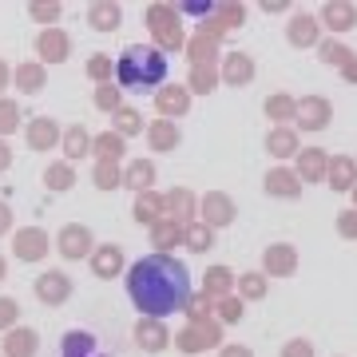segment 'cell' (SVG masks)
<instances>
[{
  "label": "cell",
  "mask_w": 357,
  "mask_h": 357,
  "mask_svg": "<svg viewBox=\"0 0 357 357\" xmlns=\"http://www.w3.org/2000/svg\"><path fill=\"white\" fill-rule=\"evenodd\" d=\"M128 294L143 318H167L191 306V274L171 255H147L128 270Z\"/></svg>",
  "instance_id": "cell-1"
},
{
  "label": "cell",
  "mask_w": 357,
  "mask_h": 357,
  "mask_svg": "<svg viewBox=\"0 0 357 357\" xmlns=\"http://www.w3.org/2000/svg\"><path fill=\"white\" fill-rule=\"evenodd\" d=\"M167 76V56L159 48H143V44H131L119 60H115V79L131 91H147L159 88Z\"/></svg>",
  "instance_id": "cell-2"
},
{
  "label": "cell",
  "mask_w": 357,
  "mask_h": 357,
  "mask_svg": "<svg viewBox=\"0 0 357 357\" xmlns=\"http://www.w3.org/2000/svg\"><path fill=\"white\" fill-rule=\"evenodd\" d=\"M147 28H151V36L159 40L163 52L183 48V24H178V13L171 4H151L147 8Z\"/></svg>",
  "instance_id": "cell-3"
},
{
  "label": "cell",
  "mask_w": 357,
  "mask_h": 357,
  "mask_svg": "<svg viewBox=\"0 0 357 357\" xmlns=\"http://www.w3.org/2000/svg\"><path fill=\"white\" fill-rule=\"evenodd\" d=\"M56 250H60L64 258H72V262L91 258V250H96V243H91V230L84 227V222H68V227L56 234Z\"/></svg>",
  "instance_id": "cell-4"
},
{
  "label": "cell",
  "mask_w": 357,
  "mask_h": 357,
  "mask_svg": "<svg viewBox=\"0 0 357 357\" xmlns=\"http://www.w3.org/2000/svg\"><path fill=\"white\" fill-rule=\"evenodd\" d=\"M36 298L44 306H64L68 298H72V278H68L64 270H44L36 278Z\"/></svg>",
  "instance_id": "cell-5"
},
{
  "label": "cell",
  "mask_w": 357,
  "mask_h": 357,
  "mask_svg": "<svg viewBox=\"0 0 357 357\" xmlns=\"http://www.w3.org/2000/svg\"><path fill=\"white\" fill-rule=\"evenodd\" d=\"M218 321L215 318H203V321H191L187 330L175 337V345L183 349V354H199V349H206V345H215L218 342Z\"/></svg>",
  "instance_id": "cell-6"
},
{
  "label": "cell",
  "mask_w": 357,
  "mask_h": 357,
  "mask_svg": "<svg viewBox=\"0 0 357 357\" xmlns=\"http://www.w3.org/2000/svg\"><path fill=\"white\" fill-rule=\"evenodd\" d=\"M13 255L20 258V262H40V258H48V230H40V227L16 230Z\"/></svg>",
  "instance_id": "cell-7"
},
{
  "label": "cell",
  "mask_w": 357,
  "mask_h": 357,
  "mask_svg": "<svg viewBox=\"0 0 357 357\" xmlns=\"http://www.w3.org/2000/svg\"><path fill=\"white\" fill-rule=\"evenodd\" d=\"M36 52H40V60L44 64H64L68 56H72V40H68L64 28H44L36 36Z\"/></svg>",
  "instance_id": "cell-8"
},
{
  "label": "cell",
  "mask_w": 357,
  "mask_h": 357,
  "mask_svg": "<svg viewBox=\"0 0 357 357\" xmlns=\"http://www.w3.org/2000/svg\"><path fill=\"white\" fill-rule=\"evenodd\" d=\"M330 115H333V107H330V100H321V96H306V100H298V128L302 131H321L326 123H330Z\"/></svg>",
  "instance_id": "cell-9"
},
{
  "label": "cell",
  "mask_w": 357,
  "mask_h": 357,
  "mask_svg": "<svg viewBox=\"0 0 357 357\" xmlns=\"http://www.w3.org/2000/svg\"><path fill=\"white\" fill-rule=\"evenodd\" d=\"M199 222H206V227L215 230V227H227L230 218H234V203H230V195H222V191H211V195H203V203H199Z\"/></svg>",
  "instance_id": "cell-10"
},
{
  "label": "cell",
  "mask_w": 357,
  "mask_h": 357,
  "mask_svg": "<svg viewBox=\"0 0 357 357\" xmlns=\"http://www.w3.org/2000/svg\"><path fill=\"white\" fill-rule=\"evenodd\" d=\"M262 266H266L270 278H286V274H294V270H298V250H294L290 243H274V246H266Z\"/></svg>",
  "instance_id": "cell-11"
},
{
  "label": "cell",
  "mask_w": 357,
  "mask_h": 357,
  "mask_svg": "<svg viewBox=\"0 0 357 357\" xmlns=\"http://www.w3.org/2000/svg\"><path fill=\"white\" fill-rule=\"evenodd\" d=\"M155 107L163 119H175V115H187L191 107V88H178V84H167V88L155 91Z\"/></svg>",
  "instance_id": "cell-12"
},
{
  "label": "cell",
  "mask_w": 357,
  "mask_h": 357,
  "mask_svg": "<svg viewBox=\"0 0 357 357\" xmlns=\"http://www.w3.org/2000/svg\"><path fill=\"white\" fill-rule=\"evenodd\" d=\"M326 175H330V155L321 151V147H302V155H298V178L302 183H321Z\"/></svg>",
  "instance_id": "cell-13"
},
{
  "label": "cell",
  "mask_w": 357,
  "mask_h": 357,
  "mask_svg": "<svg viewBox=\"0 0 357 357\" xmlns=\"http://www.w3.org/2000/svg\"><path fill=\"white\" fill-rule=\"evenodd\" d=\"M60 139H64V131L56 128V119H48V115H40V119L28 123V147L32 151H52Z\"/></svg>",
  "instance_id": "cell-14"
},
{
  "label": "cell",
  "mask_w": 357,
  "mask_h": 357,
  "mask_svg": "<svg viewBox=\"0 0 357 357\" xmlns=\"http://www.w3.org/2000/svg\"><path fill=\"white\" fill-rule=\"evenodd\" d=\"M135 342H139V349H147V354H159V349H167L171 333H167V326L159 318H139V326H135Z\"/></svg>",
  "instance_id": "cell-15"
},
{
  "label": "cell",
  "mask_w": 357,
  "mask_h": 357,
  "mask_svg": "<svg viewBox=\"0 0 357 357\" xmlns=\"http://www.w3.org/2000/svg\"><path fill=\"white\" fill-rule=\"evenodd\" d=\"M266 195L298 199V195H302V178H298V171H290V167H274V171L266 175Z\"/></svg>",
  "instance_id": "cell-16"
},
{
  "label": "cell",
  "mask_w": 357,
  "mask_h": 357,
  "mask_svg": "<svg viewBox=\"0 0 357 357\" xmlns=\"http://www.w3.org/2000/svg\"><path fill=\"white\" fill-rule=\"evenodd\" d=\"M222 79H227L230 88H246L255 79V60L243 56V52H230L227 60H222Z\"/></svg>",
  "instance_id": "cell-17"
},
{
  "label": "cell",
  "mask_w": 357,
  "mask_h": 357,
  "mask_svg": "<svg viewBox=\"0 0 357 357\" xmlns=\"http://www.w3.org/2000/svg\"><path fill=\"white\" fill-rule=\"evenodd\" d=\"M321 24L330 28V32H349V28L357 24V8L345 4V0H330V4L321 8Z\"/></svg>",
  "instance_id": "cell-18"
},
{
  "label": "cell",
  "mask_w": 357,
  "mask_h": 357,
  "mask_svg": "<svg viewBox=\"0 0 357 357\" xmlns=\"http://www.w3.org/2000/svg\"><path fill=\"white\" fill-rule=\"evenodd\" d=\"M91 270H96V278H115L119 270H123V250L119 246H96L91 250Z\"/></svg>",
  "instance_id": "cell-19"
},
{
  "label": "cell",
  "mask_w": 357,
  "mask_h": 357,
  "mask_svg": "<svg viewBox=\"0 0 357 357\" xmlns=\"http://www.w3.org/2000/svg\"><path fill=\"white\" fill-rule=\"evenodd\" d=\"M36 349H40V337L24 326L4 333V357H36Z\"/></svg>",
  "instance_id": "cell-20"
},
{
  "label": "cell",
  "mask_w": 357,
  "mask_h": 357,
  "mask_svg": "<svg viewBox=\"0 0 357 357\" xmlns=\"http://www.w3.org/2000/svg\"><path fill=\"white\" fill-rule=\"evenodd\" d=\"M155 183V163H147V159H131L128 167H123V187H131L135 195L151 191Z\"/></svg>",
  "instance_id": "cell-21"
},
{
  "label": "cell",
  "mask_w": 357,
  "mask_h": 357,
  "mask_svg": "<svg viewBox=\"0 0 357 357\" xmlns=\"http://www.w3.org/2000/svg\"><path fill=\"white\" fill-rule=\"evenodd\" d=\"M135 218H139V222H147V227H159V222L167 218L163 195H155V191H143V195H135Z\"/></svg>",
  "instance_id": "cell-22"
},
{
  "label": "cell",
  "mask_w": 357,
  "mask_h": 357,
  "mask_svg": "<svg viewBox=\"0 0 357 357\" xmlns=\"http://www.w3.org/2000/svg\"><path fill=\"white\" fill-rule=\"evenodd\" d=\"M330 187L333 191H354L357 187V159H345V155H337V159H330Z\"/></svg>",
  "instance_id": "cell-23"
},
{
  "label": "cell",
  "mask_w": 357,
  "mask_h": 357,
  "mask_svg": "<svg viewBox=\"0 0 357 357\" xmlns=\"http://www.w3.org/2000/svg\"><path fill=\"white\" fill-rule=\"evenodd\" d=\"M318 20H314V16H294L290 24H286V36H290V44L294 48H310V44H318Z\"/></svg>",
  "instance_id": "cell-24"
},
{
  "label": "cell",
  "mask_w": 357,
  "mask_h": 357,
  "mask_svg": "<svg viewBox=\"0 0 357 357\" xmlns=\"http://www.w3.org/2000/svg\"><path fill=\"white\" fill-rule=\"evenodd\" d=\"M266 151L274 155V159L302 155V147H298V131H294V128H274V131L266 135Z\"/></svg>",
  "instance_id": "cell-25"
},
{
  "label": "cell",
  "mask_w": 357,
  "mask_h": 357,
  "mask_svg": "<svg viewBox=\"0 0 357 357\" xmlns=\"http://www.w3.org/2000/svg\"><path fill=\"white\" fill-rule=\"evenodd\" d=\"M119 20H123V13H119V4H112V0H100V4L88 8V24L96 28V32H115Z\"/></svg>",
  "instance_id": "cell-26"
},
{
  "label": "cell",
  "mask_w": 357,
  "mask_h": 357,
  "mask_svg": "<svg viewBox=\"0 0 357 357\" xmlns=\"http://www.w3.org/2000/svg\"><path fill=\"white\" fill-rule=\"evenodd\" d=\"M123 135H115V131H103V135H96V143H91V151H96V163H119L123 159Z\"/></svg>",
  "instance_id": "cell-27"
},
{
  "label": "cell",
  "mask_w": 357,
  "mask_h": 357,
  "mask_svg": "<svg viewBox=\"0 0 357 357\" xmlns=\"http://www.w3.org/2000/svg\"><path fill=\"white\" fill-rule=\"evenodd\" d=\"M64 357H107V354L100 349V342L91 333L72 330V333H64Z\"/></svg>",
  "instance_id": "cell-28"
},
{
  "label": "cell",
  "mask_w": 357,
  "mask_h": 357,
  "mask_svg": "<svg viewBox=\"0 0 357 357\" xmlns=\"http://www.w3.org/2000/svg\"><path fill=\"white\" fill-rule=\"evenodd\" d=\"M147 139H151V151H175L178 147L175 119H155L151 128H147Z\"/></svg>",
  "instance_id": "cell-29"
},
{
  "label": "cell",
  "mask_w": 357,
  "mask_h": 357,
  "mask_svg": "<svg viewBox=\"0 0 357 357\" xmlns=\"http://www.w3.org/2000/svg\"><path fill=\"white\" fill-rule=\"evenodd\" d=\"M230 290H234V274H230L227 266H211L203 274V294L206 298H230Z\"/></svg>",
  "instance_id": "cell-30"
},
{
  "label": "cell",
  "mask_w": 357,
  "mask_h": 357,
  "mask_svg": "<svg viewBox=\"0 0 357 357\" xmlns=\"http://www.w3.org/2000/svg\"><path fill=\"white\" fill-rule=\"evenodd\" d=\"M183 234H187V227H183V222L163 218L159 227H151V246H159V255H167L175 243H183Z\"/></svg>",
  "instance_id": "cell-31"
},
{
  "label": "cell",
  "mask_w": 357,
  "mask_h": 357,
  "mask_svg": "<svg viewBox=\"0 0 357 357\" xmlns=\"http://www.w3.org/2000/svg\"><path fill=\"white\" fill-rule=\"evenodd\" d=\"M60 143H64V155H68V163H76V159H84V155H91V143H96V139H91L88 131H84V128L76 123V128H68V131H64V139H60Z\"/></svg>",
  "instance_id": "cell-32"
},
{
  "label": "cell",
  "mask_w": 357,
  "mask_h": 357,
  "mask_svg": "<svg viewBox=\"0 0 357 357\" xmlns=\"http://www.w3.org/2000/svg\"><path fill=\"white\" fill-rule=\"evenodd\" d=\"M163 206H167V218H175V222H183V218H191V215H195V195L178 187V191L163 195Z\"/></svg>",
  "instance_id": "cell-33"
},
{
  "label": "cell",
  "mask_w": 357,
  "mask_h": 357,
  "mask_svg": "<svg viewBox=\"0 0 357 357\" xmlns=\"http://www.w3.org/2000/svg\"><path fill=\"white\" fill-rule=\"evenodd\" d=\"M13 79H16V88H20V91L36 96V91L44 88V64H16Z\"/></svg>",
  "instance_id": "cell-34"
},
{
  "label": "cell",
  "mask_w": 357,
  "mask_h": 357,
  "mask_svg": "<svg viewBox=\"0 0 357 357\" xmlns=\"http://www.w3.org/2000/svg\"><path fill=\"white\" fill-rule=\"evenodd\" d=\"M218 76H222V72H218L215 64H191V79H187V88L199 91V96H206V91H215Z\"/></svg>",
  "instance_id": "cell-35"
},
{
  "label": "cell",
  "mask_w": 357,
  "mask_h": 357,
  "mask_svg": "<svg viewBox=\"0 0 357 357\" xmlns=\"http://www.w3.org/2000/svg\"><path fill=\"white\" fill-rule=\"evenodd\" d=\"M183 243L191 246L195 255H206V250L215 246V230L206 227V222H187V234H183Z\"/></svg>",
  "instance_id": "cell-36"
},
{
  "label": "cell",
  "mask_w": 357,
  "mask_h": 357,
  "mask_svg": "<svg viewBox=\"0 0 357 357\" xmlns=\"http://www.w3.org/2000/svg\"><path fill=\"white\" fill-rule=\"evenodd\" d=\"M44 183H48V191H68L72 183H76V171H72V163H48V171H44Z\"/></svg>",
  "instance_id": "cell-37"
},
{
  "label": "cell",
  "mask_w": 357,
  "mask_h": 357,
  "mask_svg": "<svg viewBox=\"0 0 357 357\" xmlns=\"http://www.w3.org/2000/svg\"><path fill=\"white\" fill-rule=\"evenodd\" d=\"M266 115H270V119H278V123L298 119V100H294V96H270V100H266Z\"/></svg>",
  "instance_id": "cell-38"
},
{
  "label": "cell",
  "mask_w": 357,
  "mask_h": 357,
  "mask_svg": "<svg viewBox=\"0 0 357 357\" xmlns=\"http://www.w3.org/2000/svg\"><path fill=\"white\" fill-rule=\"evenodd\" d=\"M91 178H96V187H100V191H115V187H123V171H119V163H96Z\"/></svg>",
  "instance_id": "cell-39"
},
{
  "label": "cell",
  "mask_w": 357,
  "mask_h": 357,
  "mask_svg": "<svg viewBox=\"0 0 357 357\" xmlns=\"http://www.w3.org/2000/svg\"><path fill=\"white\" fill-rule=\"evenodd\" d=\"M318 56L326 60V64H337V68H345L349 60H354V52L345 48L342 40H321V44H318Z\"/></svg>",
  "instance_id": "cell-40"
},
{
  "label": "cell",
  "mask_w": 357,
  "mask_h": 357,
  "mask_svg": "<svg viewBox=\"0 0 357 357\" xmlns=\"http://www.w3.org/2000/svg\"><path fill=\"white\" fill-rule=\"evenodd\" d=\"M115 135H123V139H128V135H139L143 131V119H139V112H135V107H119V112H115Z\"/></svg>",
  "instance_id": "cell-41"
},
{
  "label": "cell",
  "mask_w": 357,
  "mask_h": 357,
  "mask_svg": "<svg viewBox=\"0 0 357 357\" xmlns=\"http://www.w3.org/2000/svg\"><path fill=\"white\" fill-rule=\"evenodd\" d=\"M238 298H246V302H258V298H266V274H243L238 278Z\"/></svg>",
  "instance_id": "cell-42"
},
{
  "label": "cell",
  "mask_w": 357,
  "mask_h": 357,
  "mask_svg": "<svg viewBox=\"0 0 357 357\" xmlns=\"http://www.w3.org/2000/svg\"><path fill=\"white\" fill-rule=\"evenodd\" d=\"M215 44L218 40H211V36H199L191 40V64H215Z\"/></svg>",
  "instance_id": "cell-43"
},
{
  "label": "cell",
  "mask_w": 357,
  "mask_h": 357,
  "mask_svg": "<svg viewBox=\"0 0 357 357\" xmlns=\"http://www.w3.org/2000/svg\"><path fill=\"white\" fill-rule=\"evenodd\" d=\"M112 72H115L112 56H103V52H96V56L88 60V76L96 79V84H112Z\"/></svg>",
  "instance_id": "cell-44"
},
{
  "label": "cell",
  "mask_w": 357,
  "mask_h": 357,
  "mask_svg": "<svg viewBox=\"0 0 357 357\" xmlns=\"http://www.w3.org/2000/svg\"><path fill=\"white\" fill-rule=\"evenodd\" d=\"M16 123H20V107H16V100H4V96H0V139L13 135Z\"/></svg>",
  "instance_id": "cell-45"
},
{
  "label": "cell",
  "mask_w": 357,
  "mask_h": 357,
  "mask_svg": "<svg viewBox=\"0 0 357 357\" xmlns=\"http://www.w3.org/2000/svg\"><path fill=\"white\" fill-rule=\"evenodd\" d=\"M16 321H20V302L0 294V330H4V333L16 330Z\"/></svg>",
  "instance_id": "cell-46"
},
{
  "label": "cell",
  "mask_w": 357,
  "mask_h": 357,
  "mask_svg": "<svg viewBox=\"0 0 357 357\" xmlns=\"http://www.w3.org/2000/svg\"><path fill=\"white\" fill-rule=\"evenodd\" d=\"M96 107L115 115L119 107H123V103H119V88H112V84H100V88H96Z\"/></svg>",
  "instance_id": "cell-47"
},
{
  "label": "cell",
  "mask_w": 357,
  "mask_h": 357,
  "mask_svg": "<svg viewBox=\"0 0 357 357\" xmlns=\"http://www.w3.org/2000/svg\"><path fill=\"white\" fill-rule=\"evenodd\" d=\"M218 321H243V298H218Z\"/></svg>",
  "instance_id": "cell-48"
},
{
  "label": "cell",
  "mask_w": 357,
  "mask_h": 357,
  "mask_svg": "<svg viewBox=\"0 0 357 357\" xmlns=\"http://www.w3.org/2000/svg\"><path fill=\"white\" fill-rule=\"evenodd\" d=\"M282 357H314V342H306V337H294V342L282 345Z\"/></svg>",
  "instance_id": "cell-49"
},
{
  "label": "cell",
  "mask_w": 357,
  "mask_h": 357,
  "mask_svg": "<svg viewBox=\"0 0 357 357\" xmlns=\"http://www.w3.org/2000/svg\"><path fill=\"white\" fill-rule=\"evenodd\" d=\"M337 234L342 238H357V211H342L337 215Z\"/></svg>",
  "instance_id": "cell-50"
},
{
  "label": "cell",
  "mask_w": 357,
  "mask_h": 357,
  "mask_svg": "<svg viewBox=\"0 0 357 357\" xmlns=\"http://www.w3.org/2000/svg\"><path fill=\"white\" fill-rule=\"evenodd\" d=\"M28 13L36 16V20H56V16H60V4H32Z\"/></svg>",
  "instance_id": "cell-51"
},
{
  "label": "cell",
  "mask_w": 357,
  "mask_h": 357,
  "mask_svg": "<svg viewBox=\"0 0 357 357\" xmlns=\"http://www.w3.org/2000/svg\"><path fill=\"white\" fill-rule=\"evenodd\" d=\"M13 230V211H8V203L0 199V234H8Z\"/></svg>",
  "instance_id": "cell-52"
},
{
  "label": "cell",
  "mask_w": 357,
  "mask_h": 357,
  "mask_svg": "<svg viewBox=\"0 0 357 357\" xmlns=\"http://www.w3.org/2000/svg\"><path fill=\"white\" fill-rule=\"evenodd\" d=\"M218 357H255V354H250L246 345H222V349H218Z\"/></svg>",
  "instance_id": "cell-53"
},
{
  "label": "cell",
  "mask_w": 357,
  "mask_h": 357,
  "mask_svg": "<svg viewBox=\"0 0 357 357\" xmlns=\"http://www.w3.org/2000/svg\"><path fill=\"white\" fill-rule=\"evenodd\" d=\"M8 167H13V147L0 139V171H8Z\"/></svg>",
  "instance_id": "cell-54"
},
{
  "label": "cell",
  "mask_w": 357,
  "mask_h": 357,
  "mask_svg": "<svg viewBox=\"0 0 357 357\" xmlns=\"http://www.w3.org/2000/svg\"><path fill=\"white\" fill-rule=\"evenodd\" d=\"M8 84H13V68H8L4 60H0V91L8 88Z\"/></svg>",
  "instance_id": "cell-55"
},
{
  "label": "cell",
  "mask_w": 357,
  "mask_h": 357,
  "mask_svg": "<svg viewBox=\"0 0 357 357\" xmlns=\"http://www.w3.org/2000/svg\"><path fill=\"white\" fill-rule=\"evenodd\" d=\"M342 72H345V79H349V84H357V60H349V64H345Z\"/></svg>",
  "instance_id": "cell-56"
},
{
  "label": "cell",
  "mask_w": 357,
  "mask_h": 357,
  "mask_svg": "<svg viewBox=\"0 0 357 357\" xmlns=\"http://www.w3.org/2000/svg\"><path fill=\"white\" fill-rule=\"evenodd\" d=\"M8 278V262H4V258H0V282Z\"/></svg>",
  "instance_id": "cell-57"
},
{
  "label": "cell",
  "mask_w": 357,
  "mask_h": 357,
  "mask_svg": "<svg viewBox=\"0 0 357 357\" xmlns=\"http://www.w3.org/2000/svg\"><path fill=\"white\" fill-rule=\"evenodd\" d=\"M354 203H357V187H354Z\"/></svg>",
  "instance_id": "cell-58"
}]
</instances>
